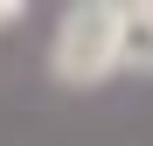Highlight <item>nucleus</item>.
Instances as JSON below:
<instances>
[{
    "instance_id": "obj_1",
    "label": "nucleus",
    "mask_w": 153,
    "mask_h": 146,
    "mask_svg": "<svg viewBox=\"0 0 153 146\" xmlns=\"http://www.w3.org/2000/svg\"><path fill=\"white\" fill-rule=\"evenodd\" d=\"M111 21H118V0H76L56 21V42H49V70L56 84H105L111 77Z\"/></svg>"
},
{
    "instance_id": "obj_2",
    "label": "nucleus",
    "mask_w": 153,
    "mask_h": 146,
    "mask_svg": "<svg viewBox=\"0 0 153 146\" xmlns=\"http://www.w3.org/2000/svg\"><path fill=\"white\" fill-rule=\"evenodd\" d=\"M111 70L153 77V0H118V21H111Z\"/></svg>"
},
{
    "instance_id": "obj_3",
    "label": "nucleus",
    "mask_w": 153,
    "mask_h": 146,
    "mask_svg": "<svg viewBox=\"0 0 153 146\" xmlns=\"http://www.w3.org/2000/svg\"><path fill=\"white\" fill-rule=\"evenodd\" d=\"M21 14H28V7H21V0H0V28H14Z\"/></svg>"
}]
</instances>
